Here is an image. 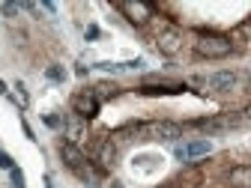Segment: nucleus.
I'll return each mask as SVG.
<instances>
[{
	"instance_id": "2",
	"label": "nucleus",
	"mask_w": 251,
	"mask_h": 188,
	"mask_svg": "<svg viewBox=\"0 0 251 188\" xmlns=\"http://www.w3.org/2000/svg\"><path fill=\"white\" fill-rule=\"evenodd\" d=\"M129 132H144L155 141H179L182 138V125L171 122V119H159V122H144V125H129Z\"/></svg>"
},
{
	"instance_id": "13",
	"label": "nucleus",
	"mask_w": 251,
	"mask_h": 188,
	"mask_svg": "<svg viewBox=\"0 0 251 188\" xmlns=\"http://www.w3.org/2000/svg\"><path fill=\"white\" fill-rule=\"evenodd\" d=\"M45 78L54 81V84H63V81H66V72H63L60 66H48V69H45Z\"/></svg>"
},
{
	"instance_id": "9",
	"label": "nucleus",
	"mask_w": 251,
	"mask_h": 188,
	"mask_svg": "<svg viewBox=\"0 0 251 188\" xmlns=\"http://www.w3.org/2000/svg\"><path fill=\"white\" fill-rule=\"evenodd\" d=\"M141 96H168V93H182V84H144Z\"/></svg>"
},
{
	"instance_id": "7",
	"label": "nucleus",
	"mask_w": 251,
	"mask_h": 188,
	"mask_svg": "<svg viewBox=\"0 0 251 188\" xmlns=\"http://www.w3.org/2000/svg\"><path fill=\"white\" fill-rule=\"evenodd\" d=\"M72 108L78 117H96L99 114V99H96V93H78V96L72 99Z\"/></svg>"
},
{
	"instance_id": "11",
	"label": "nucleus",
	"mask_w": 251,
	"mask_h": 188,
	"mask_svg": "<svg viewBox=\"0 0 251 188\" xmlns=\"http://www.w3.org/2000/svg\"><path fill=\"white\" fill-rule=\"evenodd\" d=\"M230 185L233 188H251V167H233L230 170Z\"/></svg>"
},
{
	"instance_id": "4",
	"label": "nucleus",
	"mask_w": 251,
	"mask_h": 188,
	"mask_svg": "<svg viewBox=\"0 0 251 188\" xmlns=\"http://www.w3.org/2000/svg\"><path fill=\"white\" fill-rule=\"evenodd\" d=\"M60 159L69 164V170H75V173H81V176L90 179V173H87V167H84L87 159H84V152H81L75 143H69V141H66V143H60Z\"/></svg>"
},
{
	"instance_id": "8",
	"label": "nucleus",
	"mask_w": 251,
	"mask_h": 188,
	"mask_svg": "<svg viewBox=\"0 0 251 188\" xmlns=\"http://www.w3.org/2000/svg\"><path fill=\"white\" fill-rule=\"evenodd\" d=\"M206 87L215 90V93H230L236 87V72L233 69H222V72H215L206 78Z\"/></svg>"
},
{
	"instance_id": "22",
	"label": "nucleus",
	"mask_w": 251,
	"mask_h": 188,
	"mask_svg": "<svg viewBox=\"0 0 251 188\" xmlns=\"http://www.w3.org/2000/svg\"><path fill=\"white\" fill-rule=\"evenodd\" d=\"M248 87H251V72H248Z\"/></svg>"
},
{
	"instance_id": "16",
	"label": "nucleus",
	"mask_w": 251,
	"mask_h": 188,
	"mask_svg": "<svg viewBox=\"0 0 251 188\" xmlns=\"http://www.w3.org/2000/svg\"><path fill=\"white\" fill-rule=\"evenodd\" d=\"M42 122L48 125V129H60V119H57V114H45V117H42Z\"/></svg>"
},
{
	"instance_id": "10",
	"label": "nucleus",
	"mask_w": 251,
	"mask_h": 188,
	"mask_svg": "<svg viewBox=\"0 0 251 188\" xmlns=\"http://www.w3.org/2000/svg\"><path fill=\"white\" fill-rule=\"evenodd\" d=\"M96 159H99L102 167H111V164H114V159H117V146H114V141H99V146H96Z\"/></svg>"
},
{
	"instance_id": "1",
	"label": "nucleus",
	"mask_w": 251,
	"mask_h": 188,
	"mask_svg": "<svg viewBox=\"0 0 251 188\" xmlns=\"http://www.w3.org/2000/svg\"><path fill=\"white\" fill-rule=\"evenodd\" d=\"M195 54L206 57V60H222V57L233 54V42L225 39V36H201L195 42Z\"/></svg>"
},
{
	"instance_id": "5",
	"label": "nucleus",
	"mask_w": 251,
	"mask_h": 188,
	"mask_svg": "<svg viewBox=\"0 0 251 188\" xmlns=\"http://www.w3.org/2000/svg\"><path fill=\"white\" fill-rule=\"evenodd\" d=\"M209 152H212V141H188V143L176 146V159L179 162H195V159L209 155Z\"/></svg>"
},
{
	"instance_id": "21",
	"label": "nucleus",
	"mask_w": 251,
	"mask_h": 188,
	"mask_svg": "<svg viewBox=\"0 0 251 188\" xmlns=\"http://www.w3.org/2000/svg\"><path fill=\"white\" fill-rule=\"evenodd\" d=\"M245 117H251V105H248V108H245Z\"/></svg>"
},
{
	"instance_id": "18",
	"label": "nucleus",
	"mask_w": 251,
	"mask_h": 188,
	"mask_svg": "<svg viewBox=\"0 0 251 188\" xmlns=\"http://www.w3.org/2000/svg\"><path fill=\"white\" fill-rule=\"evenodd\" d=\"M0 167H6V170H12V167H15V162L9 159V155H6L3 149H0Z\"/></svg>"
},
{
	"instance_id": "19",
	"label": "nucleus",
	"mask_w": 251,
	"mask_h": 188,
	"mask_svg": "<svg viewBox=\"0 0 251 188\" xmlns=\"http://www.w3.org/2000/svg\"><path fill=\"white\" fill-rule=\"evenodd\" d=\"M87 39H99V27H87Z\"/></svg>"
},
{
	"instance_id": "14",
	"label": "nucleus",
	"mask_w": 251,
	"mask_h": 188,
	"mask_svg": "<svg viewBox=\"0 0 251 188\" xmlns=\"http://www.w3.org/2000/svg\"><path fill=\"white\" fill-rule=\"evenodd\" d=\"M0 12H3L6 18H15L21 12V3H3V6H0Z\"/></svg>"
},
{
	"instance_id": "15",
	"label": "nucleus",
	"mask_w": 251,
	"mask_h": 188,
	"mask_svg": "<svg viewBox=\"0 0 251 188\" xmlns=\"http://www.w3.org/2000/svg\"><path fill=\"white\" fill-rule=\"evenodd\" d=\"M9 176H12V188H24V173H21L18 167H12Z\"/></svg>"
},
{
	"instance_id": "20",
	"label": "nucleus",
	"mask_w": 251,
	"mask_h": 188,
	"mask_svg": "<svg viewBox=\"0 0 251 188\" xmlns=\"http://www.w3.org/2000/svg\"><path fill=\"white\" fill-rule=\"evenodd\" d=\"M0 93H9V87H6V84H3V81H0Z\"/></svg>"
},
{
	"instance_id": "3",
	"label": "nucleus",
	"mask_w": 251,
	"mask_h": 188,
	"mask_svg": "<svg viewBox=\"0 0 251 188\" xmlns=\"http://www.w3.org/2000/svg\"><path fill=\"white\" fill-rule=\"evenodd\" d=\"M117 9L129 18L132 24H147L152 18V6L150 3H141V0H123V3H117Z\"/></svg>"
},
{
	"instance_id": "12",
	"label": "nucleus",
	"mask_w": 251,
	"mask_h": 188,
	"mask_svg": "<svg viewBox=\"0 0 251 188\" xmlns=\"http://www.w3.org/2000/svg\"><path fill=\"white\" fill-rule=\"evenodd\" d=\"M117 93H120V90H117L114 84H96V99H114Z\"/></svg>"
},
{
	"instance_id": "6",
	"label": "nucleus",
	"mask_w": 251,
	"mask_h": 188,
	"mask_svg": "<svg viewBox=\"0 0 251 188\" xmlns=\"http://www.w3.org/2000/svg\"><path fill=\"white\" fill-rule=\"evenodd\" d=\"M155 48H159L165 57H174V54L182 48V36H179V30H174V27L162 30V33L155 36Z\"/></svg>"
},
{
	"instance_id": "17",
	"label": "nucleus",
	"mask_w": 251,
	"mask_h": 188,
	"mask_svg": "<svg viewBox=\"0 0 251 188\" xmlns=\"http://www.w3.org/2000/svg\"><path fill=\"white\" fill-rule=\"evenodd\" d=\"M15 93H18V105H21V108H27V102H30V99H27V93H24V84H15Z\"/></svg>"
}]
</instances>
